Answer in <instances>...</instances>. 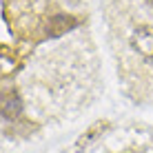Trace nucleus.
Returning a JSON list of instances; mask_svg holds the SVG:
<instances>
[{
	"mask_svg": "<svg viewBox=\"0 0 153 153\" xmlns=\"http://www.w3.org/2000/svg\"><path fill=\"white\" fill-rule=\"evenodd\" d=\"M100 11L124 96L153 104V4L146 0H100Z\"/></svg>",
	"mask_w": 153,
	"mask_h": 153,
	"instance_id": "f257e3e1",
	"label": "nucleus"
}]
</instances>
